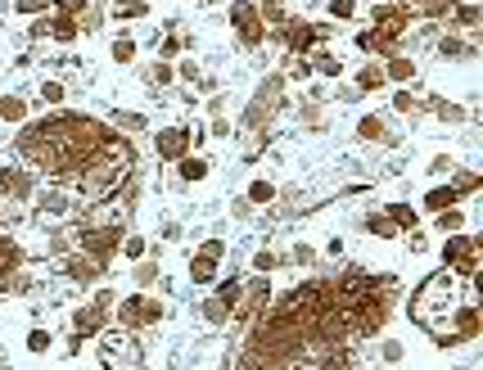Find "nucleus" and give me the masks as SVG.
Instances as JSON below:
<instances>
[{
    "label": "nucleus",
    "mask_w": 483,
    "mask_h": 370,
    "mask_svg": "<svg viewBox=\"0 0 483 370\" xmlns=\"http://www.w3.org/2000/svg\"><path fill=\"white\" fill-rule=\"evenodd\" d=\"M185 276H190L194 284H217L222 280V267H217V258H208V253H194L190 267H185Z\"/></svg>",
    "instance_id": "obj_13"
},
{
    "label": "nucleus",
    "mask_w": 483,
    "mask_h": 370,
    "mask_svg": "<svg viewBox=\"0 0 483 370\" xmlns=\"http://www.w3.org/2000/svg\"><path fill=\"white\" fill-rule=\"evenodd\" d=\"M438 54H443V59H470L475 50H470V41H461V36H443Z\"/></svg>",
    "instance_id": "obj_29"
},
{
    "label": "nucleus",
    "mask_w": 483,
    "mask_h": 370,
    "mask_svg": "<svg viewBox=\"0 0 483 370\" xmlns=\"http://www.w3.org/2000/svg\"><path fill=\"white\" fill-rule=\"evenodd\" d=\"M63 276H68L72 284H100L104 262L86 258V253H68V258H63Z\"/></svg>",
    "instance_id": "obj_10"
},
{
    "label": "nucleus",
    "mask_w": 483,
    "mask_h": 370,
    "mask_svg": "<svg viewBox=\"0 0 483 370\" xmlns=\"http://www.w3.org/2000/svg\"><path fill=\"white\" fill-rule=\"evenodd\" d=\"M54 9H59L63 18H82V14H86L91 5H86V0H54Z\"/></svg>",
    "instance_id": "obj_44"
},
{
    "label": "nucleus",
    "mask_w": 483,
    "mask_h": 370,
    "mask_svg": "<svg viewBox=\"0 0 483 370\" xmlns=\"http://www.w3.org/2000/svg\"><path fill=\"white\" fill-rule=\"evenodd\" d=\"M307 77H312V63L298 59V63H293V82H307Z\"/></svg>",
    "instance_id": "obj_53"
},
{
    "label": "nucleus",
    "mask_w": 483,
    "mask_h": 370,
    "mask_svg": "<svg viewBox=\"0 0 483 370\" xmlns=\"http://www.w3.org/2000/svg\"><path fill=\"white\" fill-rule=\"evenodd\" d=\"M113 131H127V136H136V131H145V113H136V109H122V113H113Z\"/></svg>",
    "instance_id": "obj_23"
},
{
    "label": "nucleus",
    "mask_w": 483,
    "mask_h": 370,
    "mask_svg": "<svg viewBox=\"0 0 483 370\" xmlns=\"http://www.w3.org/2000/svg\"><path fill=\"white\" fill-rule=\"evenodd\" d=\"M316 258H321V253L312 249V244H293V253H289V262H293V267H312Z\"/></svg>",
    "instance_id": "obj_42"
},
{
    "label": "nucleus",
    "mask_w": 483,
    "mask_h": 370,
    "mask_svg": "<svg viewBox=\"0 0 483 370\" xmlns=\"http://www.w3.org/2000/svg\"><path fill=\"white\" fill-rule=\"evenodd\" d=\"M145 82H149V86H167V82H172V68H167L163 59L149 63V68H145Z\"/></svg>",
    "instance_id": "obj_39"
},
{
    "label": "nucleus",
    "mask_w": 483,
    "mask_h": 370,
    "mask_svg": "<svg viewBox=\"0 0 483 370\" xmlns=\"http://www.w3.org/2000/svg\"><path fill=\"white\" fill-rule=\"evenodd\" d=\"M91 302H95V307H104V311H113L118 293H113V289H95V298H91Z\"/></svg>",
    "instance_id": "obj_48"
},
{
    "label": "nucleus",
    "mask_w": 483,
    "mask_h": 370,
    "mask_svg": "<svg viewBox=\"0 0 483 370\" xmlns=\"http://www.w3.org/2000/svg\"><path fill=\"white\" fill-rule=\"evenodd\" d=\"M41 100H45V104H63V100H68L63 82H54V77H50V82H41Z\"/></svg>",
    "instance_id": "obj_41"
},
{
    "label": "nucleus",
    "mask_w": 483,
    "mask_h": 370,
    "mask_svg": "<svg viewBox=\"0 0 483 370\" xmlns=\"http://www.w3.org/2000/svg\"><path fill=\"white\" fill-rule=\"evenodd\" d=\"M154 280H158V262H136V284H140V293H145Z\"/></svg>",
    "instance_id": "obj_40"
},
{
    "label": "nucleus",
    "mask_w": 483,
    "mask_h": 370,
    "mask_svg": "<svg viewBox=\"0 0 483 370\" xmlns=\"http://www.w3.org/2000/svg\"><path fill=\"white\" fill-rule=\"evenodd\" d=\"M149 0H113V18H145Z\"/></svg>",
    "instance_id": "obj_33"
},
{
    "label": "nucleus",
    "mask_w": 483,
    "mask_h": 370,
    "mask_svg": "<svg viewBox=\"0 0 483 370\" xmlns=\"http://www.w3.org/2000/svg\"><path fill=\"white\" fill-rule=\"evenodd\" d=\"M249 203H271V199H276V181H267V176H253L249 181Z\"/></svg>",
    "instance_id": "obj_25"
},
{
    "label": "nucleus",
    "mask_w": 483,
    "mask_h": 370,
    "mask_svg": "<svg viewBox=\"0 0 483 370\" xmlns=\"http://www.w3.org/2000/svg\"><path fill=\"white\" fill-rule=\"evenodd\" d=\"M163 302L158 298H149V293H131V298H122V302H113V316H118V325L122 330H149V325H158L163 321Z\"/></svg>",
    "instance_id": "obj_2"
},
{
    "label": "nucleus",
    "mask_w": 483,
    "mask_h": 370,
    "mask_svg": "<svg viewBox=\"0 0 483 370\" xmlns=\"http://www.w3.org/2000/svg\"><path fill=\"white\" fill-rule=\"evenodd\" d=\"M371 14H375V32H380L384 41H397V36L411 27V9L406 5H375Z\"/></svg>",
    "instance_id": "obj_7"
},
{
    "label": "nucleus",
    "mask_w": 483,
    "mask_h": 370,
    "mask_svg": "<svg viewBox=\"0 0 483 370\" xmlns=\"http://www.w3.org/2000/svg\"><path fill=\"white\" fill-rule=\"evenodd\" d=\"M181 77H185V82H199V63H194V59L181 63Z\"/></svg>",
    "instance_id": "obj_54"
},
{
    "label": "nucleus",
    "mask_w": 483,
    "mask_h": 370,
    "mask_svg": "<svg viewBox=\"0 0 483 370\" xmlns=\"http://www.w3.org/2000/svg\"><path fill=\"white\" fill-rule=\"evenodd\" d=\"M457 23H461V27H475V23H479V5H475V0L457 5Z\"/></svg>",
    "instance_id": "obj_46"
},
{
    "label": "nucleus",
    "mask_w": 483,
    "mask_h": 370,
    "mask_svg": "<svg viewBox=\"0 0 483 370\" xmlns=\"http://www.w3.org/2000/svg\"><path fill=\"white\" fill-rule=\"evenodd\" d=\"M393 113H402V118H415V113H424V104L415 100L411 91H397V95H393Z\"/></svg>",
    "instance_id": "obj_34"
},
{
    "label": "nucleus",
    "mask_w": 483,
    "mask_h": 370,
    "mask_svg": "<svg viewBox=\"0 0 483 370\" xmlns=\"http://www.w3.org/2000/svg\"><path fill=\"white\" fill-rule=\"evenodd\" d=\"M154 154L163 158V163L185 158V154H190V131H185V127H163V131L154 136Z\"/></svg>",
    "instance_id": "obj_8"
},
{
    "label": "nucleus",
    "mask_w": 483,
    "mask_h": 370,
    "mask_svg": "<svg viewBox=\"0 0 483 370\" xmlns=\"http://www.w3.org/2000/svg\"><path fill=\"white\" fill-rule=\"evenodd\" d=\"M36 194V176L27 167H0V203H27Z\"/></svg>",
    "instance_id": "obj_4"
},
{
    "label": "nucleus",
    "mask_w": 483,
    "mask_h": 370,
    "mask_svg": "<svg viewBox=\"0 0 483 370\" xmlns=\"http://www.w3.org/2000/svg\"><path fill=\"white\" fill-rule=\"evenodd\" d=\"M104 325H109V311L95 307V302H86V307L72 311V334H82V339H100Z\"/></svg>",
    "instance_id": "obj_11"
},
{
    "label": "nucleus",
    "mask_w": 483,
    "mask_h": 370,
    "mask_svg": "<svg viewBox=\"0 0 483 370\" xmlns=\"http://www.w3.org/2000/svg\"><path fill=\"white\" fill-rule=\"evenodd\" d=\"M362 231L366 235H375V240H397V226L388 222L384 213H366V222H362Z\"/></svg>",
    "instance_id": "obj_19"
},
{
    "label": "nucleus",
    "mask_w": 483,
    "mask_h": 370,
    "mask_svg": "<svg viewBox=\"0 0 483 370\" xmlns=\"http://www.w3.org/2000/svg\"><path fill=\"white\" fill-rule=\"evenodd\" d=\"M429 172H434V176H447V172H452V158H447V154H438V158L429 163Z\"/></svg>",
    "instance_id": "obj_49"
},
{
    "label": "nucleus",
    "mask_w": 483,
    "mask_h": 370,
    "mask_svg": "<svg viewBox=\"0 0 483 370\" xmlns=\"http://www.w3.org/2000/svg\"><path fill=\"white\" fill-rule=\"evenodd\" d=\"M176 176H181V185H194V181H204V176H208V158H199V154H185V158H176Z\"/></svg>",
    "instance_id": "obj_15"
},
{
    "label": "nucleus",
    "mask_w": 483,
    "mask_h": 370,
    "mask_svg": "<svg viewBox=\"0 0 483 370\" xmlns=\"http://www.w3.org/2000/svg\"><path fill=\"white\" fill-rule=\"evenodd\" d=\"M50 9V0H14V14H27V18H41Z\"/></svg>",
    "instance_id": "obj_43"
},
{
    "label": "nucleus",
    "mask_w": 483,
    "mask_h": 370,
    "mask_svg": "<svg viewBox=\"0 0 483 370\" xmlns=\"http://www.w3.org/2000/svg\"><path fill=\"white\" fill-rule=\"evenodd\" d=\"M457 203H461V194L452 190V181H447V185L424 190V208H429V213H443V208H457Z\"/></svg>",
    "instance_id": "obj_16"
},
{
    "label": "nucleus",
    "mask_w": 483,
    "mask_h": 370,
    "mask_svg": "<svg viewBox=\"0 0 483 370\" xmlns=\"http://www.w3.org/2000/svg\"><path fill=\"white\" fill-rule=\"evenodd\" d=\"M50 344H54V334H50L45 325H32V330H27V353H32V357L50 353Z\"/></svg>",
    "instance_id": "obj_26"
},
{
    "label": "nucleus",
    "mask_w": 483,
    "mask_h": 370,
    "mask_svg": "<svg viewBox=\"0 0 483 370\" xmlns=\"http://www.w3.org/2000/svg\"><path fill=\"white\" fill-rule=\"evenodd\" d=\"M199 253H208V258H226V244L222 240H204V249Z\"/></svg>",
    "instance_id": "obj_50"
},
{
    "label": "nucleus",
    "mask_w": 483,
    "mask_h": 370,
    "mask_svg": "<svg viewBox=\"0 0 483 370\" xmlns=\"http://www.w3.org/2000/svg\"><path fill=\"white\" fill-rule=\"evenodd\" d=\"M32 203H36V213H45V217H68L72 213V199L63 194V190H36Z\"/></svg>",
    "instance_id": "obj_12"
},
{
    "label": "nucleus",
    "mask_w": 483,
    "mask_h": 370,
    "mask_svg": "<svg viewBox=\"0 0 483 370\" xmlns=\"http://www.w3.org/2000/svg\"><path fill=\"white\" fill-rule=\"evenodd\" d=\"M452 190H457L461 199H470V194H479V172H461L457 181H452Z\"/></svg>",
    "instance_id": "obj_38"
},
{
    "label": "nucleus",
    "mask_w": 483,
    "mask_h": 370,
    "mask_svg": "<svg viewBox=\"0 0 483 370\" xmlns=\"http://www.w3.org/2000/svg\"><path fill=\"white\" fill-rule=\"evenodd\" d=\"M122 240H127V226L122 222H100V226H72V244H77L86 258H95L109 267V258L122 249Z\"/></svg>",
    "instance_id": "obj_1"
},
{
    "label": "nucleus",
    "mask_w": 483,
    "mask_h": 370,
    "mask_svg": "<svg viewBox=\"0 0 483 370\" xmlns=\"http://www.w3.org/2000/svg\"><path fill=\"white\" fill-rule=\"evenodd\" d=\"M330 18H357V0H330Z\"/></svg>",
    "instance_id": "obj_45"
},
{
    "label": "nucleus",
    "mask_w": 483,
    "mask_h": 370,
    "mask_svg": "<svg viewBox=\"0 0 483 370\" xmlns=\"http://www.w3.org/2000/svg\"><path fill=\"white\" fill-rule=\"evenodd\" d=\"M27 267V253H23V244L14 240V235H5L0 231V293H9V284H14V276Z\"/></svg>",
    "instance_id": "obj_6"
},
{
    "label": "nucleus",
    "mask_w": 483,
    "mask_h": 370,
    "mask_svg": "<svg viewBox=\"0 0 483 370\" xmlns=\"http://www.w3.org/2000/svg\"><path fill=\"white\" fill-rule=\"evenodd\" d=\"M384 77H388V82H415V59L393 54V59H388V68H384Z\"/></svg>",
    "instance_id": "obj_22"
},
{
    "label": "nucleus",
    "mask_w": 483,
    "mask_h": 370,
    "mask_svg": "<svg viewBox=\"0 0 483 370\" xmlns=\"http://www.w3.org/2000/svg\"><path fill=\"white\" fill-rule=\"evenodd\" d=\"M424 109H429V113H434V118H443V122H466V118H470V113H466V109H461V104H457V100H438V95H434V100H429V104H424Z\"/></svg>",
    "instance_id": "obj_18"
},
{
    "label": "nucleus",
    "mask_w": 483,
    "mask_h": 370,
    "mask_svg": "<svg viewBox=\"0 0 483 370\" xmlns=\"http://www.w3.org/2000/svg\"><path fill=\"white\" fill-rule=\"evenodd\" d=\"M77 32H82V27H77V18H50V36H54V41H77Z\"/></svg>",
    "instance_id": "obj_31"
},
{
    "label": "nucleus",
    "mask_w": 483,
    "mask_h": 370,
    "mask_svg": "<svg viewBox=\"0 0 483 370\" xmlns=\"http://www.w3.org/2000/svg\"><path fill=\"white\" fill-rule=\"evenodd\" d=\"M208 136H217V140H226V136H231V122H226V118H217V122H213V127H208Z\"/></svg>",
    "instance_id": "obj_51"
},
{
    "label": "nucleus",
    "mask_w": 483,
    "mask_h": 370,
    "mask_svg": "<svg viewBox=\"0 0 483 370\" xmlns=\"http://www.w3.org/2000/svg\"><path fill=\"white\" fill-rule=\"evenodd\" d=\"M316 41H325V27H312L302 18H285V45L293 54H307Z\"/></svg>",
    "instance_id": "obj_9"
},
{
    "label": "nucleus",
    "mask_w": 483,
    "mask_h": 370,
    "mask_svg": "<svg viewBox=\"0 0 483 370\" xmlns=\"http://www.w3.org/2000/svg\"><path fill=\"white\" fill-rule=\"evenodd\" d=\"M402 357H406L402 339H384V344H380V362L384 366H402Z\"/></svg>",
    "instance_id": "obj_36"
},
{
    "label": "nucleus",
    "mask_w": 483,
    "mask_h": 370,
    "mask_svg": "<svg viewBox=\"0 0 483 370\" xmlns=\"http://www.w3.org/2000/svg\"><path fill=\"white\" fill-rule=\"evenodd\" d=\"M204 321L208 325H226V321H231V307L217 302V298H204Z\"/></svg>",
    "instance_id": "obj_35"
},
{
    "label": "nucleus",
    "mask_w": 483,
    "mask_h": 370,
    "mask_svg": "<svg viewBox=\"0 0 483 370\" xmlns=\"http://www.w3.org/2000/svg\"><path fill=\"white\" fill-rule=\"evenodd\" d=\"M32 36H36V41H41V36H50V18H36V23H32Z\"/></svg>",
    "instance_id": "obj_55"
},
{
    "label": "nucleus",
    "mask_w": 483,
    "mask_h": 370,
    "mask_svg": "<svg viewBox=\"0 0 483 370\" xmlns=\"http://www.w3.org/2000/svg\"><path fill=\"white\" fill-rule=\"evenodd\" d=\"M276 267H285V258H280V253H271V249H258V253H253V271H258V276H271Z\"/></svg>",
    "instance_id": "obj_32"
},
{
    "label": "nucleus",
    "mask_w": 483,
    "mask_h": 370,
    "mask_svg": "<svg viewBox=\"0 0 483 370\" xmlns=\"http://www.w3.org/2000/svg\"><path fill=\"white\" fill-rule=\"evenodd\" d=\"M443 330H452V334H457L461 344H475V339L483 334L479 302H457V307H452V316H447V325H443Z\"/></svg>",
    "instance_id": "obj_5"
},
{
    "label": "nucleus",
    "mask_w": 483,
    "mask_h": 370,
    "mask_svg": "<svg viewBox=\"0 0 483 370\" xmlns=\"http://www.w3.org/2000/svg\"><path fill=\"white\" fill-rule=\"evenodd\" d=\"M388 77H384V63H366L362 72H357V95H371V91H384Z\"/></svg>",
    "instance_id": "obj_17"
},
{
    "label": "nucleus",
    "mask_w": 483,
    "mask_h": 370,
    "mask_svg": "<svg viewBox=\"0 0 483 370\" xmlns=\"http://www.w3.org/2000/svg\"><path fill=\"white\" fill-rule=\"evenodd\" d=\"M109 59H113V63H136V41H131V36H113Z\"/></svg>",
    "instance_id": "obj_27"
},
{
    "label": "nucleus",
    "mask_w": 483,
    "mask_h": 370,
    "mask_svg": "<svg viewBox=\"0 0 483 370\" xmlns=\"http://www.w3.org/2000/svg\"><path fill=\"white\" fill-rule=\"evenodd\" d=\"M240 289H244V284H240V280H235V276H231V280H217V289H213V298H217V302H226V307H231V311H235V302H240Z\"/></svg>",
    "instance_id": "obj_30"
},
{
    "label": "nucleus",
    "mask_w": 483,
    "mask_h": 370,
    "mask_svg": "<svg viewBox=\"0 0 483 370\" xmlns=\"http://www.w3.org/2000/svg\"><path fill=\"white\" fill-rule=\"evenodd\" d=\"M231 27L240 32L244 45H258L262 36H267V23H262V14H258L253 0H235V5H231Z\"/></svg>",
    "instance_id": "obj_3"
},
{
    "label": "nucleus",
    "mask_w": 483,
    "mask_h": 370,
    "mask_svg": "<svg viewBox=\"0 0 483 370\" xmlns=\"http://www.w3.org/2000/svg\"><path fill=\"white\" fill-rule=\"evenodd\" d=\"M357 136L362 140H388V127L380 113H362V122H357Z\"/></svg>",
    "instance_id": "obj_21"
},
{
    "label": "nucleus",
    "mask_w": 483,
    "mask_h": 370,
    "mask_svg": "<svg viewBox=\"0 0 483 370\" xmlns=\"http://www.w3.org/2000/svg\"><path fill=\"white\" fill-rule=\"evenodd\" d=\"M176 50H181V41H176V36H167V41L163 45H158V54H163V59H172V54Z\"/></svg>",
    "instance_id": "obj_52"
},
{
    "label": "nucleus",
    "mask_w": 483,
    "mask_h": 370,
    "mask_svg": "<svg viewBox=\"0 0 483 370\" xmlns=\"http://www.w3.org/2000/svg\"><path fill=\"white\" fill-rule=\"evenodd\" d=\"M384 217L397 226V235H402V231H420V213H415L411 203H388V208H384Z\"/></svg>",
    "instance_id": "obj_14"
},
{
    "label": "nucleus",
    "mask_w": 483,
    "mask_h": 370,
    "mask_svg": "<svg viewBox=\"0 0 483 370\" xmlns=\"http://www.w3.org/2000/svg\"><path fill=\"white\" fill-rule=\"evenodd\" d=\"M312 72H321V77H339V72H344V59H339L335 50H321L316 63H312Z\"/></svg>",
    "instance_id": "obj_28"
},
{
    "label": "nucleus",
    "mask_w": 483,
    "mask_h": 370,
    "mask_svg": "<svg viewBox=\"0 0 483 370\" xmlns=\"http://www.w3.org/2000/svg\"><path fill=\"white\" fill-rule=\"evenodd\" d=\"M434 226H438L443 235H457V231H466V213H461V203H457V208H443V213H438V222H434Z\"/></svg>",
    "instance_id": "obj_24"
},
{
    "label": "nucleus",
    "mask_w": 483,
    "mask_h": 370,
    "mask_svg": "<svg viewBox=\"0 0 483 370\" xmlns=\"http://www.w3.org/2000/svg\"><path fill=\"white\" fill-rule=\"evenodd\" d=\"M406 249H411V253H424V249H429V235H424V231H406Z\"/></svg>",
    "instance_id": "obj_47"
},
{
    "label": "nucleus",
    "mask_w": 483,
    "mask_h": 370,
    "mask_svg": "<svg viewBox=\"0 0 483 370\" xmlns=\"http://www.w3.org/2000/svg\"><path fill=\"white\" fill-rule=\"evenodd\" d=\"M122 258H127V262H140V258H145V253H149V244L145 240H140V235H127V240H122Z\"/></svg>",
    "instance_id": "obj_37"
},
{
    "label": "nucleus",
    "mask_w": 483,
    "mask_h": 370,
    "mask_svg": "<svg viewBox=\"0 0 483 370\" xmlns=\"http://www.w3.org/2000/svg\"><path fill=\"white\" fill-rule=\"evenodd\" d=\"M0 122H27V100H18V95H0Z\"/></svg>",
    "instance_id": "obj_20"
}]
</instances>
